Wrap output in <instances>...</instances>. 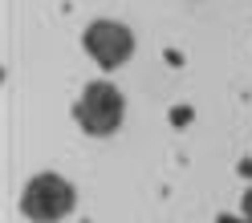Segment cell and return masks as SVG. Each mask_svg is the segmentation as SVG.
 Segmentation results:
<instances>
[{
  "mask_svg": "<svg viewBox=\"0 0 252 223\" xmlns=\"http://www.w3.org/2000/svg\"><path fill=\"white\" fill-rule=\"evenodd\" d=\"M73 187L61 179V174H37V179H29L25 187V195H21V211L33 219V223H57V219H65L73 211Z\"/></svg>",
  "mask_w": 252,
  "mask_h": 223,
  "instance_id": "obj_2",
  "label": "cell"
},
{
  "mask_svg": "<svg viewBox=\"0 0 252 223\" xmlns=\"http://www.w3.org/2000/svg\"><path fill=\"white\" fill-rule=\"evenodd\" d=\"M82 45L102 69H118L134 53V33L126 25H118V21H94L82 33Z\"/></svg>",
  "mask_w": 252,
  "mask_h": 223,
  "instance_id": "obj_3",
  "label": "cell"
},
{
  "mask_svg": "<svg viewBox=\"0 0 252 223\" xmlns=\"http://www.w3.org/2000/svg\"><path fill=\"white\" fill-rule=\"evenodd\" d=\"M122 114H126V102H122L118 85H110V82H90L86 93H82V102L73 106L77 126H82L86 134H94V138L114 134L122 126Z\"/></svg>",
  "mask_w": 252,
  "mask_h": 223,
  "instance_id": "obj_1",
  "label": "cell"
},
{
  "mask_svg": "<svg viewBox=\"0 0 252 223\" xmlns=\"http://www.w3.org/2000/svg\"><path fill=\"white\" fill-rule=\"evenodd\" d=\"M240 207H244V219H248V223H252V187H248V191H244V199H240Z\"/></svg>",
  "mask_w": 252,
  "mask_h": 223,
  "instance_id": "obj_4",
  "label": "cell"
},
{
  "mask_svg": "<svg viewBox=\"0 0 252 223\" xmlns=\"http://www.w3.org/2000/svg\"><path fill=\"white\" fill-rule=\"evenodd\" d=\"M216 223H248V219H236V215H220Z\"/></svg>",
  "mask_w": 252,
  "mask_h": 223,
  "instance_id": "obj_5",
  "label": "cell"
}]
</instances>
